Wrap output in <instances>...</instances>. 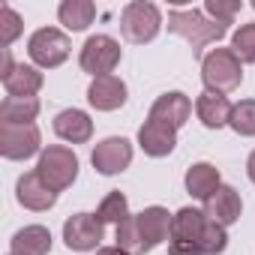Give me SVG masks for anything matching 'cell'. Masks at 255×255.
<instances>
[{
    "label": "cell",
    "mask_w": 255,
    "mask_h": 255,
    "mask_svg": "<svg viewBox=\"0 0 255 255\" xmlns=\"http://www.w3.org/2000/svg\"><path fill=\"white\" fill-rule=\"evenodd\" d=\"M168 30L183 36L189 45H192V54H201L204 45L210 42H219L228 27L225 24H216V21H207L198 9H171L168 12Z\"/></svg>",
    "instance_id": "cell-1"
},
{
    "label": "cell",
    "mask_w": 255,
    "mask_h": 255,
    "mask_svg": "<svg viewBox=\"0 0 255 255\" xmlns=\"http://www.w3.org/2000/svg\"><path fill=\"white\" fill-rule=\"evenodd\" d=\"M201 78H204L207 90H213V93H228V90L240 87V81H243L240 57L231 48H213L201 60Z\"/></svg>",
    "instance_id": "cell-2"
},
{
    "label": "cell",
    "mask_w": 255,
    "mask_h": 255,
    "mask_svg": "<svg viewBox=\"0 0 255 255\" xmlns=\"http://www.w3.org/2000/svg\"><path fill=\"white\" fill-rule=\"evenodd\" d=\"M39 177L54 189V192H63L75 183L78 177V156L63 147V144H51L39 153V165H36Z\"/></svg>",
    "instance_id": "cell-3"
},
{
    "label": "cell",
    "mask_w": 255,
    "mask_h": 255,
    "mask_svg": "<svg viewBox=\"0 0 255 255\" xmlns=\"http://www.w3.org/2000/svg\"><path fill=\"white\" fill-rule=\"evenodd\" d=\"M162 27V15L153 3H144V0H132V3L123 6V15H120V30L123 36L135 42V45H144L150 42Z\"/></svg>",
    "instance_id": "cell-4"
},
{
    "label": "cell",
    "mask_w": 255,
    "mask_h": 255,
    "mask_svg": "<svg viewBox=\"0 0 255 255\" xmlns=\"http://www.w3.org/2000/svg\"><path fill=\"white\" fill-rule=\"evenodd\" d=\"M69 39H66V33H60L57 27H39L33 36H30V42H27V54H30V60L36 63V66H42V69H54V66H60L66 57H69Z\"/></svg>",
    "instance_id": "cell-5"
},
{
    "label": "cell",
    "mask_w": 255,
    "mask_h": 255,
    "mask_svg": "<svg viewBox=\"0 0 255 255\" xmlns=\"http://www.w3.org/2000/svg\"><path fill=\"white\" fill-rule=\"evenodd\" d=\"M81 69L90 72L93 78H102V75H111V69L120 63V42L105 36V33H96L84 42L81 48V57H78Z\"/></svg>",
    "instance_id": "cell-6"
},
{
    "label": "cell",
    "mask_w": 255,
    "mask_h": 255,
    "mask_svg": "<svg viewBox=\"0 0 255 255\" xmlns=\"http://www.w3.org/2000/svg\"><path fill=\"white\" fill-rule=\"evenodd\" d=\"M36 123H0V153L6 159H30L39 153Z\"/></svg>",
    "instance_id": "cell-7"
},
{
    "label": "cell",
    "mask_w": 255,
    "mask_h": 255,
    "mask_svg": "<svg viewBox=\"0 0 255 255\" xmlns=\"http://www.w3.org/2000/svg\"><path fill=\"white\" fill-rule=\"evenodd\" d=\"M90 162H93V168H96L99 174H105V177L120 174V171L129 168V162H132V144L126 141V138H117V135H114V138H105V141H99V144L93 147Z\"/></svg>",
    "instance_id": "cell-8"
},
{
    "label": "cell",
    "mask_w": 255,
    "mask_h": 255,
    "mask_svg": "<svg viewBox=\"0 0 255 255\" xmlns=\"http://www.w3.org/2000/svg\"><path fill=\"white\" fill-rule=\"evenodd\" d=\"M63 240L75 252H90L102 243V222L93 213H75L63 222Z\"/></svg>",
    "instance_id": "cell-9"
},
{
    "label": "cell",
    "mask_w": 255,
    "mask_h": 255,
    "mask_svg": "<svg viewBox=\"0 0 255 255\" xmlns=\"http://www.w3.org/2000/svg\"><path fill=\"white\" fill-rule=\"evenodd\" d=\"M135 228H138V237H141V252H150L162 240L171 237V216H168L165 207L153 204V207H144L135 216Z\"/></svg>",
    "instance_id": "cell-10"
},
{
    "label": "cell",
    "mask_w": 255,
    "mask_h": 255,
    "mask_svg": "<svg viewBox=\"0 0 255 255\" xmlns=\"http://www.w3.org/2000/svg\"><path fill=\"white\" fill-rule=\"evenodd\" d=\"M15 198H18L21 207L42 213V210H51V207H54L57 192L39 177V171H27V174H21L18 183H15Z\"/></svg>",
    "instance_id": "cell-11"
},
{
    "label": "cell",
    "mask_w": 255,
    "mask_h": 255,
    "mask_svg": "<svg viewBox=\"0 0 255 255\" xmlns=\"http://www.w3.org/2000/svg\"><path fill=\"white\" fill-rule=\"evenodd\" d=\"M243 213V201H240V192L234 186H219L207 201H204V216L219 222L222 228L234 225Z\"/></svg>",
    "instance_id": "cell-12"
},
{
    "label": "cell",
    "mask_w": 255,
    "mask_h": 255,
    "mask_svg": "<svg viewBox=\"0 0 255 255\" xmlns=\"http://www.w3.org/2000/svg\"><path fill=\"white\" fill-rule=\"evenodd\" d=\"M189 114H192V102H189L186 93H177V90L159 96V99L153 102V108H150V120L168 126V129H174V132L189 120Z\"/></svg>",
    "instance_id": "cell-13"
},
{
    "label": "cell",
    "mask_w": 255,
    "mask_h": 255,
    "mask_svg": "<svg viewBox=\"0 0 255 255\" xmlns=\"http://www.w3.org/2000/svg\"><path fill=\"white\" fill-rule=\"evenodd\" d=\"M87 102L96 108V111H114L126 102V84L117 78V75H102V78H93L90 87H87Z\"/></svg>",
    "instance_id": "cell-14"
},
{
    "label": "cell",
    "mask_w": 255,
    "mask_h": 255,
    "mask_svg": "<svg viewBox=\"0 0 255 255\" xmlns=\"http://www.w3.org/2000/svg\"><path fill=\"white\" fill-rule=\"evenodd\" d=\"M54 132L69 144H84L93 135V120L81 108H66L54 117Z\"/></svg>",
    "instance_id": "cell-15"
},
{
    "label": "cell",
    "mask_w": 255,
    "mask_h": 255,
    "mask_svg": "<svg viewBox=\"0 0 255 255\" xmlns=\"http://www.w3.org/2000/svg\"><path fill=\"white\" fill-rule=\"evenodd\" d=\"M138 144H141V150L147 156H168L177 147V132L147 117L144 126L138 129Z\"/></svg>",
    "instance_id": "cell-16"
},
{
    "label": "cell",
    "mask_w": 255,
    "mask_h": 255,
    "mask_svg": "<svg viewBox=\"0 0 255 255\" xmlns=\"http://www.w3.org/2000/svg\"><path fill=\"white\" fill-rule=\"evenodd\" d=\"M231 102H228V96H222V93H213V90H204L198 99H195V114H198V120L207 126V129H222V126L231 120Z\"/></svg>",
    "instance_id": "cell-17"
},
{
    "label": "cell",
    "mask_w": 255,
    "mask_h": 255,
    "mask_svg": "<svg viewBox=\"0 0 255 255\" xmlns=\"http://www.w3.org/2000/svg\"><path fill=\"white\" fill-rule=\"evenodd\" d=\"M204 225H207L204 210L180 207V210L171 216V240H183V243H195V246H201Z\"/></svg>",
    "instance_id": "cell-18"
},
{
    "label": "cell",
    "mask_w": 255,
    "mask_h": 255,
    "mask_svg": "<svg viewBox=\"0 0 255 255\" xmlns=\"http://www.w3.org/2000/svg\"><path fill=\"white\" fill-rule=\"evenodd\" d=\"M222 186V177H219V168L210 165V162H195L189 171H186V192L198 201H207L216 189Z\"/></svg>",
    "instance_id": "cell-19"
},
{
    "label": "cell",
    "mask_w": 255,
    "mask_h": 255,
    "mask_svg": "<svg viewBox=\"0 0 255 255\" xmlns=\"http://www.w3.org/2000/svg\"><path fill=\"white\" fill-rule=\"evenodd\" d=\"M51 252V231L42 225H27L12 237V255H48Z\"/></svg>",
    "instance_id": "cell-20"
},
{
    "label": "cell",
    "mask_w": 255,
    "mask_h": 255,
    "mask_svg": "<svg viewBox=\"0 0 255 255\" xmlns=\"http://www.w3.org/2000/svg\"><path fill=\"white\" fill-rule=\"evenodd\" d=\"M3 87L9 96H18V99H27V96H36L39 87H42V72L33 69V66H24L18 63L9 75H3Z\"/></svg>",
    "instance_id": "cell-21"
},
{
    "label": "cell",
    "mask_w": 255,
    "mask_h": 255,
    "mask_svg": "<svg viewBox=\"0 0 255 255\" xmlns=\"http://www.w3.org/2000/svg\"><path fill=\"white\" fill-rule=\"evenodd\" d=\"M57 18L66 30L78 33V30H87L96 18V6L90 3V0H66V3H60L57 9Z\"/></svg>",
    "instance_id": "cell-22"
},
{
    "label": "cell",
    "mask_w": 255,
    "mask_h": 255,
    "mask_svg": "<svg viewBox=\"0 0 255 255\" xmlns=\"http://www.w3.org/2000/svg\"><path fill=\"white\" fill-rule=\"evenodd\" d=\"M36 114H39V99L36 96H27V99L6 96L0 102V123H33Z\"/></svg>",
    "instance_id": "cell-23"
},
{
    "label": "cell",
    "mask_w": 255,
    "mask_h": 255,
    "mask_svg": "<svg viewBox=\"0 0 255 255\" xmlns=\"http://www.w3.org/2000/svg\"><path fill=\"white\" fill-rule=\"evenodd\" d=\"M132 213H129V201H126V195L123 192H108L105 198H102V204H99V210H96V219L105 225V222H114V225H120V222H126Z\"/></svg>",
    "instance_id": "cell-24"
},
{
    "label": "cell",
    "mask_w": 255,
    "mask_h": 255,
    "mask_svg": "<svg viewBox=\"0 0 255 255\" xmlns=\"http://www.w3.org/2000/svg\"><path fill=\"white\" fill-rule=\"evenodd\" d=\"M228 126L237 132V135H255V99H243L231 108V120Z\"/></svg>",
    "instance_id": "cell-25"
},
{
    "label": "cell",
    "mask_w": 255,
    "mask_h": 255,
    "mask_svg": "<svg viewBox=\"0 0 255 255\" xmlns=\"http://www.w3.org/2000/svg\"><path fill=\"white\" fill-rule=\"evenodd\" d=\"M231 51L240 63H255V24H240L231 36Z\"/></svg>",
    "instance_id": "cell-26"
},
{
    "label": "cell",
    "mask_w": 255,
    "mask_h": 255,
    "mask_svg": "<svg viewBox=\"0 0 255 255\" xmlns=\"http://www.w3.org/2000/svg\"><path fill=\"white\" fill-rule=\"evenodd\" d=\"M225 246H228V234H225V228H222L219 222L207 219L204 234H201V252H204V255H222Z\"/></svg>",
    "instance_id": "cell-27"
},
{
    "label": "cell",
    "mask_w": 255,
    "mask_h": 255,
    "mask_svg": "<svg viewBox=\"0 0 255 255\" xmlns=\"http://www.w3.org/2000/svg\"><path fill=\"white\" fill-rule=\"evenodd\" d=\"M18 33H21V18H18V12L12 6L3 3L0 6V42H3V48L12 45Z\"/></svg>",
    "instance_id": "cell-28"
},
{
    "label": "cell",
    "mask_w": 255,
    "mask_h": 255,
    "mask_svg": "<svg viewBox=\"0 0 255 255\" xmlns=\"http://www.w3.org/2000/svg\"><path fill=\"white\" fill-rule=\"evenodd\" d=\"M204 12L207 15H213L216 18V24H231L234 21V15L240 12V0H234V3H225V0H207L204 3Z\"/></svg>",
    "instance_id": "cell-29"
},
{
    "label": "cell",
    "mask_w": 255,
    "mask_h": 255,
    "mask_svg": "<svg viewBox=\"0 0 255 255\" xmlns=\"http://www.w3.org/2000/svg\"><path fill=\"white\" fill-rule=\"evenodd\" d=\"M168 255H204V252H201V246H195V243L171 240V243H168Z\"/></svg>",
    "instance_id": "cell-30"
},
{
    "label": "cell",
    "mask_w": 255,
    "mask_h": 255,
    "mask_svg": "<svg viewBox=\"0 0 255 255\" xmlns=\"http://www.w3.org/2000/svg\"><path fill=\"white\" fill-rule=\"evenodd\" d=\"M96 255H129L126 249H120V246H105V249H99Z\"/></svg>",
    "instance_id": "cell-31"
},
{
    "label": "cell",
    "mask_w": 255,
    "mask_h": 255,
    "mask_svg": "<svg viewBox=\"0 0 255 255\" xmlns=\"http://www.w3.org/2000/svg\"><path fill=\"white\" fill-rule=\"evenodd\" d=\"M246 174H249V180L255 183V150L249 153V159H246Z\"/></svg>",
    "instance_id": "cell-32"
},
{
    "label": "cell",
    "mask_w": 255,
    "mask_h": 255,
    "mask_svg": "<svg viewBox=\"0 0 255 255\" xmlns=\"http://www.w3.org/2000/svg\"><path fill=\"white\" fill-rule=\"evenodd\" d=\"M252 9H255V0H252Z\"/></svg>",
    "instance_id": "cell-33"
}]
</instances>
